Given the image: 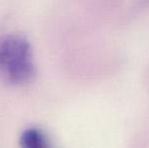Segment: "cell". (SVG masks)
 I'll return each instance as SVG.
<instances>
[{"mask_svg": "<svg viewBox=\"0 0 149 148\" xmlns=\"http://www.w3.org/2000/svg\"><path fill=\"white\" fill-rule=\"evenodd\" d=\"M36 64L31 45L20 34L0 36V76L12 82H22L35 73Z\"/></svg>", "mask_w": 149, "mask_h": 148, "instance_id": "6da1fadb", "label": "cell"}, {"mask_svg": "<svg viewBox=\"0 0 149 148\" xmlns=\"http://www.w3.org/2000/svg\"><path fill=\"white\" fill-rule=\"evenodd\" d=\"M19 145L22 148H53L45 131L36 126L26 127L22 131Z\"/></svg>", "mask_w": 149, "mask_h": 148, "instance_id": "7a4b0ae2", "label": "cell"}]
</instances>
